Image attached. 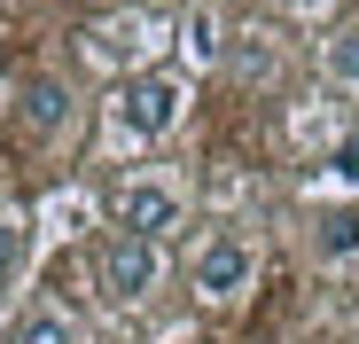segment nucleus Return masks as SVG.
Wrapping results in <instances>:
<instances>
[{
	"mask_svg": "<svg viewBox=\"0 0 359 344\" xmlns=\"http://www.w3.org/2000/svg\"><path fill=\"white\" fill-rule=\"evenodd\" d=\"M180 110H188V79L180 71H141V79H126L117 86V102H109V126H117V141H164L172 126H180Z\"/></svg>",
	"mask_w": 359,
	"mask_h": 344,
	"instance_id": "obj_1",
	"label": "nucleus"
},
{
	"mask_svg": "<svg viewBox=\"0 0 359 344\" xmlns=\"http://www.w3.org/2000/svg\"><path fill=\"white\" fill-rule=\"evenodd\" d=\"M109 219L126 227V235L164 243L172 227L188 219V196H180L172 180H156V172H126V180H109Z\"/></svg>",
	"mask_w": 359,
	"mask_h": 344,
	"instance_id": "obj_2",
	"label": "nucleus"
},
{
	"mask_svg": "<svg viewBox=\"0 0 359 344\" xmlns=\"http://www.w3.org/2000/svg\"><path fill=\"white\" fill-rule=\"evenodd\" d=\"M94 282H102V298H117V305H141L156 282H164V251L149 243V235H126V227H117V235L94 251Z\"/></svg>",
	"mask_w": 359,
	"mask_h": 344,
	"instance_id": "obj_3",
	"label": "nucleus"
},
{
	"mask_svg": "<svg viewBox=\"0 0 359 344\" xmlns=\"http://www.w3.org/2000/svg\"><path fill=\"white\" fill-rule=\"evenodd\" d=\"M188 282H196L203 305L250 298V282H258V243H250V235H211V243L188 258Z\"/></svg>",
	"mask_w": 359,
	"mask_h": 344,
	"instance_id": "obj_4",
	"label": "nucleus"
},
{
	"mask_svg": "<svg viewBox=\"0 0 359 344\" xmlns=\"http://www.w3.org/2000/svg\"><path fill=\"white\" fill-rule=\"evenodd\" d=\"M16 118H24L32 133H63V126H71V86H63V79H24V86H16Z\"/></svg>",
	"mask_w": 359,
	"mask_h": 344,
	"instance_id": "obj_5",
	"label": "nucleus"
},
{
	"mask_svg": "<svg viewBox=\"0 0 359 344\" xmlns=\"http://www.w3.org/2000/svg\"><path fill=\"white\" fill-rule=\"evenodd\" d=\"M149 39H156L149 16H109V24L86 32V55L94 63H133V55H149Z\"/></svg>",
	"mask_w": 359,
	"mask_h": 344,
	"instance_id": "obj_6",
	"label": "nucleus"
},
{
	"mask_svg": "<svg viewBox=\"0 0 359 344\" xmlns=\"http://www.w3.org/2000/svg\"><path fill=\"white\" fill-rule=\"evenodd\" d=\"M8 344H86V329H79L63 305H24L16 329H8Z\"/></svg>",
	"mask_w": 359,
	"mask_h": 344,
	"instance_id": "obj_7",
	"label": "nucleus"
},
{
	"mask_svg": "<svg viewBox=\"0 0 359 344\" xmlns=\"http://www.w3.org/2000/svg\"><path fill=\"white\" fill-rule=\"evenodd\" d=\"M313 251H320L328 266H351V258H359V211H320V219H313Z\"/></svg>",
	"mask_w": 359,
	"mask_h": 344,
	"instance_id": "obj_8",
	"label": "nucleus"
},
{
	"mask_svg": "<svg viewBox=\"0 0 359 344\" xmlns=\"http://www.w3.org/2000/svg\"><path fill=\"white\" fill-rule=\"evenodd\" d=\"M320 71H328V86L359 94V24H336V32L320 39Z\"/></svg>",
	"mask_w": 359,
	"mask_h": 344,
	"instance_id": "obj_9",
	"label": "nucleus"
},
{
	"mask_svg": "<svg viewBox=\"0 0 359 344\" xmlns=\"http://www.w3.org/2000/svg\"><path fill=\"white\" fill-rule=\"evenodd\" d=\"M16 266H24V227H16L8 211H0V282H8Z\"/></svg>",
	"mask_w": 359,
	"mask_h": 344,
	"instance_id": "obj_10",
	"label": "nucleus"
},
{
	"mask_svg": "<svg viewBox=\"0 0 359 344\" xmlns=\"http://www.w3.org/2000/svg\"><path fill=\"white\" fill-rule=\"evenodd\" d=\"M336 180H351V188H359V133L336 149Z\"/></svg>",
	"mask_w": 359,
	"mask_h": 344,
	"instance_id": "obj_11",
	"label": "nucleus"
}]
</instances>
